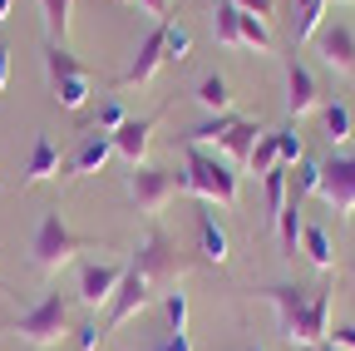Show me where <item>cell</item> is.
Returning a JSON list of instances; mask_svg holds the SVG:
<instances>
[{"mask_svg": "<svg viewBox=\"0 0 355 351\" xmlns=\"http://www.w3.org/2000/svg\"><path fill=\"white\" fill-rule=\"evenodd\" d=\"M10 332H15L20 341H30V346H55V341L69 332V302H64L60 292H50L44 302H35L30 312H20Z\"/></svg>", "mask_w": 355, "mask_h": 351, "instance_id": "5b68a950", "label": "cell"}, {"mask_svg": "<svg viewBox=\"0 0 355 351\" xmlns=\"http://www.w3.org/2000/svg\"><path fill=\"white\" fill-rule=\"evenodd\" d=\"M350 119H355V104H350Z\"/></svg>", "mask_w": 355, "mask_h": 351, "instance_id": "ee69618b", "label": "cell"}, {"mask_svg": "<svg viewBox=\"0 0 355 351\" xmlns=\"http://www.w3.org/2000/svg\"><path fill=\"white\" fill-rule=\"evenodd\" d=\"M55 168H60V149H55L50 139H35V149H30V158H25V173H20V188H35L40 179H50Z\"/></svg>", "mask_w": 355, "mask_h": 351, "instance_id": "ffe728a7", "label": "cell"}, {"mask_svg": "<svg viewBox=\"0 0 355 351\" xmlns=\"http://www.w3.org/2000/svg\"><path fill=\"white\" fill-rule=\"evenodd\" d=\"M326 6L331 0H291V45L316 40V30L326 25Z\"/></svg>", "mask_w": 355, "mask_h": 351, "instance_id": "e0dca14e", "label": "cell"}, {"mask_svg": "<svg viewBox=\"0 0 355 351\" xmlns=\"http://www.w3.org/2000/svg\"><path fill=\"white\" fill-rule=\"evenodd\" d=\"M163 312H168V332H188V292H158Z\"/></svg>", "mask_w": 355, "mask_h": 351, "instance_id": "1f68e13d", "label": "cell"}, {"mask_svg": "<svg viewBox=\"0 0 355 351\" xmlns=\"http://www.w3.org/2000/svg\"><path fill=\"white\" fill-rule=\"evenodd\" d=\"M316 188H321V163L316 158H301L296 179H286V203H306Z\"/></svg>", "mask_w": 355, "mask_h": 351, "instance_id": "83f0119b", "label": "cell"}, {"mask_svg": "<svg viewBox=\"0 0 355 351\" xmlns=\"http://www.w3.org/2000/svg\"><path fill=\"white\" fill-rule=\"evenodd\" d=\"M84 247H94V238H79L60 213H44L35 223V233H30V262L44 277H55L60 268H69L74 252H84Z\"/></svg>", "mask_w": 355, "mask_h": 351, "instance_id": "6da1fadb", "label": "cell"}, {"mask_svg": "<svg viewBox=\"0 0 355 351\" xmlns=\"http://www.w3.org/2000/svg\"><path fill=\"white\" fill-rule=\"evenodd\" d=\"M40 10H44V35H50V45H64L74 0H40Z\"/></svg>", "mask_w": 355, "mask_h": 351, "instance_id": "f1b7e54d", "label": "cell"}, {"mask_svg": "<svg viewBox=\"0 0 355 351\" xmlns=\"http://www.w3.org/2000/svg\"><path fill=\"white\" fill-rule=\"evenodd\" d=\"M0 20H10V0H0Z\"/></svg>", "mask_w": 355, "mask_h": 351, "instance_id": "7bdbcfd3", "label": "cell"}, {"mask_svg": "<svg viewBox=\"0 0 355 351\" xmlns=\"http://www.w3.org/2000/svg\"><path fill=\"white\" fill-rule=\"evenodd\" d=\"M321 104H326V99H321L316 74H311L301 60H286V114H291V119H301V114L321 109Z\"/></svg>", "mask_w": 355, "mask_h": 351, "instance_id": "4fadbf2b", "label": "cell"}, {"mask_svg": "<svg viewBox=\"0 0 355 351\" xmlns=\"http://www.w3.org/2000/svg\"><path fill=\"white\" fill-rule=\"evenodd\" d=\"M306 158V144H301V134L286 124V129H277V163L282 168H291V163H301Z\"/></svg>", "mask_w": 355, "mask_h": 351, "instance_id": "d6a6232c", "label": "cell"}, {"mask_svg": "<svg viewBox=\"0 0 355 351\" xmlns=\"http://www.w3.org/2000/svg\"><path fill=\"white\" fill-rule=\"evenodd\" d=\"M321 124H326V139H331V144H345V139L355 134V119H350V104H340V99L321 104Z\"/></svg>", "mask_w": 355, "mask_h": 351, "instance_id": "4316f807", "label": "cell"}, {"mask_svg": "<svg viewBox=\"0 0 355 351\" xmlns=\"http://www.w3.org/2000/svg\"><path fill=\"white\" fill-rule=\"evenodd\" d=\"M183 188L198 193L202 203H222V208H237L242 198V183H237V168L222 163L217 154H202V149H188V163H183Z\"/></svg>", "mask_w": 355, "mask_h": 351, "instance_id": "7a4b0ae2", "label": "cell"}, {"mask_svg": "<svg viewBox=\"0 0 355 351\" xmlns=\"http://www.w3.org/2000/svg\"><path fill=\"white\" fill-rule=\"evenodd\" d=\"M198 243H202V257H207V262H217V268L232 257L227 228L217 223V213H212V208H202V213H198Z\"/></svg>", "mask_w": 355, "mask_h": 351, "instance_id": "ac0fdd59", "label": "cell"}, {"mask_svg": "<svg viewBox=\"0 0 355 351\" xmlns=\"http://www.w3.org/2000/svg\"><path fill=\"white\" fill-rule=\"evenodd\" d=\"M266 302L277 307V322H282V336L291 341V332H296V322H301V312H306V302H311V287H266L261 292Z\"/></svg>", "mask_w": 355, "mask_h": 351, "instance_id": "9a60e30c", "label": "cell"}, {"mask_svg": "<svg viewBox=\"0 0 355 351\" xmlns=\"http://www.w3.org/2000/svg\"><path fill=\"white\" fill-rule=\"evenodd\" d=\"M331 297H336L331 282L311 287V302H306V312H301V322H296V332H291V346H316V341H326V332H331Z\"/></svg>", "mask_w": 355, "mask_h": 351, "instance_id": "8fae6325", "label": "cell"}, {"mask_svg": "<svg viewBox=\"0 0 355 351\" xmlns=\"http://www.w3.org/2000/svg\"><path fill=\"white\" fill-rule=\"evenodd\" d=\"M193 99H198L207 114H227V109H232V84H227V74L212 70V74L198 84V90H193Z\"/></svg>", "mask_w": 355, "mask_h": 351, "instance_id": "44dd1931", "label": "cell"}, {"mask_svg": "<svg viewBox=\"0 0 355 351\" xmlns=\"http://www.w3.org/2000/svg\"><path fill=\"white\" fill-rule=\"evenodd\" d=\"M74 341H79V351H99V341H104V327L89 317V322H79L74 327Z\"/></svg>", "mask_w": 355, "mask_h": 351, "instance_id": "d590c367", "label": "cell"}, {"mask_svg": "<svg viewBox=\"0 0 355 351\" xmlns=\"http://www.w3.org/2000/svg\"><path fill=\"white\" fill-rule=\"evenodd\" d=\"M296 351H336L331 341H316V346H296Z\"/></svg>", "mask_w": 355, "mask_h": 351, "instance_id": "b9f144b4", "label": "cell"}, {"mask_svg": "<svg viewBox=\"0 0 355 351\" xmlns=\"http://www.w3.org/2000/svg\"><path fill=\"white\" fill-rule=\"evenodd\" d=\"M316 55L336 70V74H355V30L345 20H326L316 30Z\"/></svg>", "mask_w": 355, "mask_h": 351, "instance_id": "7c38bea8", "label": "cell"}, {"mask_svg": "<svg viewBox=\"0 0 355 351\" xmlns=\"http://www.w3.org/2000/svg\"><path fill=\"white\" fill-rule=\"evenodd\" d=\"M261 208H266V223L277 228V218H282V208H286V168H282V163L261 179Z\"/></svg>", "mask_w": 355, "mask_h": 351, "instance_id": "d4e9b609", "label": "cell"}, {"mask_svg": "<svg viewBox=\"0 0 355 351\" xmlns=\"http://www.w3.org/2000/svg\"><path fill=\"white\" fill-rule=\"evenodd\" d=\"M232 124H237V114H232V109H227V114H212L207 124L188 129V134H183V144H188V149H207V144H222V139L232 134Z\"/></svg>", "mask_w": 355, "mask_h": 351, "instance_id": "603a6c76", "label": "cell"}, {"mask_svg": "<svg viewBox=\"0 0 355 351\" xmlns=\"http://www.w3.org/2000/svg\"><path fill=\"white\" fill-rule=\"evenodd\" d=\"M301 252H306V262H311L316 272H326V277H331L336 252H331V233H326L321 223H306V228H301Z\"/></svg>", "mask_w": 355, "mask_h": 351, "instance_id": "d6986e66", "label": "cell"}, {"mask_svg": "<svg viewBox=\"0 0 355 351\" xmlns=\"http://www.w3.org/2000/svg\"><path fill=\"white\" fill-rule=\"evenodd\" d=\"M153 114H144V119H123L119 129H114V154L119 158H128V168H139L144 158H148V139H153Z\"/></svg>", "mask_w": 355, "mask_h": 351, "instance_id": "5bb4252c", "label": "cell"}, {"mask_svg": "<svg viewBox=\"0 0 355 351\" xmlns=\"http://www.w3.org/2000/svg\"><path fill=\"white\" fill-rule=\"evenodd\" d=\"M257 139H261V129H257V119H237V124H232V134L222 139V149H227V158H232L237 168H247V158H252Z\"/></svg>", "mask_w": 355, "mask_h": 351, "instance_id": "7402d4cb", "label": "cell"}, {"mask_svg": "<svg viewBox=\"0 0 355 351\" xmlns=\"http://www.w3.org/2000/svg\"><path fill=\"white\" fill-rule=\"evenodd\" d=\"M153 302H158V287H153L139 268H133V262H128V268H123V282H119V292H114V302H109L104 327H123L128 317H139L144 307H153Z\"/></svg>", "mask_w": 355, "mask_h": 351, "instance_id": "52a82bcc", "label": "cell"}, {"mask_svg": "<svg viewBox=\"0 0 355 351\" xmlns=\"http://www.w3.org/2000/svg\"><path fill=\"white\" fill-rule=\"evenodd\" d=\"M301 203H286L282 208V218H277V243H282V257L286 262H296V252H301Z\"/></svg>", "mask_w": 355, "mask_h": 351, "instance_id": "cb8c5ba5", "label": "cell"}, {"mask_svg": "<svg viewBox=\"0 0 355 351\" xmlns=\"http://www.w3.org/2000/svg\"><path fill=\"white\" fill-rule=\"evenodd\" d=\"M237 20H242V10L232 6V0H222V6H217V45H222V50H242Z\"/></svg>", "mask_w": 355, "mask_h": 351, "instance_id": "4dcf8cb0", "label": "cell"}, {"mask_svg": "<svg viewBox=\"0 0 355 351\" xmlns=\"http://www.w3.org/2000/svg\"><path fill=\"white\" fill-rule=\"evenodd\" d=\"M193 60V35L188 25H163V65H188Z\"/></svg>", "mask_w": 355, "mask_h": 351, "instance_id": "484cf974", "label": "cell"}, {"mask_svg": "<svg viewBox=\"0 0 355 351\" xmlns=\"http://www.w3.org/2000/svg\"><path fill=\"white\" fill-rule=\"evenodd\" d=\"M123 119H128V114H123V104H119V99H104V104H99V119H94V129L114 134V129H119Z\"/></svg>", "mask_w": 355, "mask_h": 351, "instance_id": "e575fe53", "label": "cell"}, {"mask_svg": "<svg viewBox=\"0 0 355 351\" xmlns=\"http://www.w3.org/2000/svg\"><path fill=\"white\" fill-rule=\"evenodd\" d=\"M326 341H331L336 351H355V322H340V327H331V332H326Z\"/></svg>", "mask_w": 355, "mask_h": 351, "instance_id": "8d00e7d4", "label": "cell"}, {"mask_svg": "<svg viewBox=\"0 0 355 351\" xmlns=\"http://www.w3.org/2000/svg\"><path fill=\"white\" fill-rule=\"evenodd\" d=\"M148 351H193V341H188V332H168L158 346H148Z\"/></svg>", "mask_w": 355, "mask_h": 351, "instance_id": "f35d334b", "label": "cell"}, {"mask_svg": "<svg viewBox=\"0 0 355 351\" xmlns=\"http://www.w3.org/2000/svg\"><path fill=\"white\" fill-rule=\"evenodd\" d=\"M133 268H139V272H144L158 292H168L178 277L188 272V257L178 252V243H173L163 228H148V238H144L139 247H133Z\"/></svg>", "mask_w": 355, "mask_h": 351, "instance_id": "277c9868", "label": "cell"}, {"mask_svg": "<svg viewBox=\"0 0 355 351\" xmlns=\"http://www.w3.org/2000/svg\"><path fill=\"white\" fill-rule=\"evenodd\" d=\"M247 168L257 173V179H266V173L277 168V134H261V139H257V149H252Z\"/></svg>", "mask_w": 355, "mask_h": 351, "instance_id": "836d02e7", "label": "cell"}, {"mask_svg": "<svg viewBox=\"0 0 355 351\" xmlns=\"http://www.w3.org/2000/svg\"><path fill=\"white\" fill-rule=\"evenodd\" d=\"M109 158H114V134H104V129H94V124H84V129H79V144H74V154H69V163H64V179H89V173H99Z\"/></svg>", "mask_w": 355, "mask_h": 351, "instance_id": "9c48e42d", "label": "cell"}, {"mask_svg": "<svg viewBox=\"0 0 355 351\" xmlns=\"http://www.w3.org/2000/svg\"><path fill=\"white\" fill-rule=\"evenodd\" d=\"M316 193L336 208V218L355 213V154H336V158L321 163V188Z\"/></svg>", "mask_w": 355, "mask_h": 351, "instance_id": "ba28073f", "label": "cell"}, {"mask_svg": "<svg viewBox=\"0 0 355 351\" xmlns=\"http://www.w3.org/2000/svg\"><path fill=\"white\" fill-rule=\"evenodd\" d=\"M139 6H144L158 25H168V15H173V0H139Z\"/></svg>", "mask_w": 355, "mask_h": 351, "instance_id": "ab89813d", "label": "cell"}, {"mask_svg": "<svg viewBox=\"0 0 355 351\" xmlns=\"http://www.w3.org/2000/svg\"><path fill=\"white\" fill-rule=\"evenodd\" d=\"M158 65H163V25H153V35L139 45V55H133V65L119 74V84L128 90V84H148L153 74H158Z\"/></svg>", "mask_w": 355, "mask_h": 351, "instance_id": "2e32d148", "label": "cell"}, {"mask_svg": "<svg viewBox=\"0 0 355 351\" xmlns=\"http://www.w3.org/2000/svg\"><path fill=\"white\" fill-rule=\"evenodd\" d=\"M44 74H50V95L60 109H84L94 84H89V65H79L64 45H44Z\"/></svg>", "mask_w": 355, "mask_h": 351, "instance_id": "3957f363", "label": "cell"}, {"mask_svg": "<svg viewBox=\"0 0 355 351\" xmlns=\"http://www.w3.org/2000/svg\"><path fill=\"white\" fill-rule=\"evenodd\" d=\"M173 193H183V173H173V168L139 163V168L128 173V198H133V208H139L144 218L163 213V203H168Z\"/></svg>", "mask_w": 355, "mask_h": 351, "instance_id": "8992f818", "label": "cell"}, {"mask_svg": "<svg viewBox=\"0 0 355 351\" xmlns=\"http://www.w3.org/2000/svg\"><path fill=\"white\" fill-rule=\"evenodd\" d=\"M119 282H123L119 262H84V268H79V302L89 307V312H99V307L114 302Z\"/></svg>", "mask_w": 355, "mask_h": 351, "instance_id": "30bf717a", "label": "cell"}, {"mask_svg": "<svg viewBox=\"0 0 355 351\" xmlns=\"http://www.w3.org/2000/svg\"><path fill=\"white\" fill-rule=\"evenodd\" d=\"M237 30H242V45H247V50H257V55H272V45H277V40H272V25H266L261 15H247V10H242Z\"/></svg>", "mask_w": 355, "mask_h": 351, "instance_id": "f546056e", "label": "cell"}, {"mask_svg": "<svg viewBox=\"0 0 355 351\" xmlns=\"http://www.w3.org/2000/svg\"><path fill=\"white\" fill-rule=\"evenodd\" d=\"M237 10H247V15H261V20H272V10H277V0H232Z\"/></svg>", "mask_w": 355, "mask_h": 351, "instance_id": "74e56055", "label": "cell"}, {"mask_svg": "<svg viewBox=\"0 0 355 351\" xmlns=\"http://www.w3.org/2000/svg\"><path fill=\"white\" fill-rule=\"evenodd\" d=\"M6 79H10V50L0 45V95H6Z\"/></svg>", "mask_w": 355, "mask_h": 351, "instance_id": "60d3db41", "label": "cell"}]
</instances>
